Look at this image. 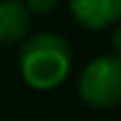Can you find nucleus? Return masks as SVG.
<instances>
[{
	"mask_svg": "<svg viewBox=\"0 0 121 121\" xmlns=\"http://www.w3.org/2000/svg\"><path fill=\"white\" fill-rule=\"evenodd\" d=\"M111 45H113V53L121 56V23L113 28V33H111Z\"/></svg>",
	"mask_w": 121,
	"mask_h": 121,
	"instance_id": "nucleus-6",
	"label": "nucleus"
},
{
	"mask_svg": "<svg viewBox=\"0 0 121 121\" xmlns=\"http://www.w3.org/2000/svg\"><path fill=\"white\" fill-rule=\"evenodd\" d=\"M71 15L88 30H104L121 20V0H68Z\"/></svg>",
	"mask_w": 121,
	"mask_h": 121,
	"instance_id": "nucleus-3",
	"label": "nucleus"
},
{
	"mask_svg": "<svg viewBox=\"0 0 121 121\" xmlns=\"http://www.w3.org/2000/svg\"><path fill=\"white\" fill-rule=\"evenodd\" d=\"M30 30V8L20 0H0V45H13Z\"/></svg>",
	"mask_w": 121,
	"mask_h": 121,
	"instance_id": "nucleus-4",
	"label": "nucleus"
},
{
	"mask_svg": "<svg viewBox=\"0 0 121 121\" xmlns=\"http://www.w3.org/2000/svg\"><path fill=\"white\" fill-rule=\"evenodd\" d=\"M73 63L71 45L58 33H38L18 53L20 78L35 91H53L68 78Z\"/></svg>",
	"mask_w": 121,
	"mask_h": 121,
	"instance_id": "nucleus-1",
	"label": "nucleus"
},
{
	"mask_svg": "<svg viewBox=\"0 0 121 121\" xmlns=\"http://www.w3.org/2000/svg\"><path fill=\"white\" fill-rule=\"evenodd\" d=\"M25 5L30 8V13H40V15H48L58 8V0H25Z\"/></svg>",
	"mask_w": 121,
	"mask_h": 121,
	"instance_id": "nucleus-5",
	"label": "nucleus"
},
{
	"mask_svg": "<svg viewBox=\"0 0 121 121\" xmlns=\"http://www.w3.org/2000/svg\"><path fill=\"white\" fill-rule=\"evenodd\" d=\"M78 96L91 108H113L121 104V56H98L81 71Z\"/></svg>",
	"mask_w": 121,
	"mask_h": 121,
	"instance_id": "nucleus-2",
	"label": "nucleus"
}]
</instances>
